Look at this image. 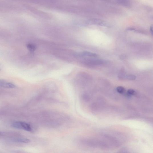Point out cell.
Returning <instances> with one entry per match:
<instances>
[{"label": "cell", "mask_w": 153, "mask_h": 153, "mask_svg": "<svg viewBox=\"0 0 153 153\" xmlns=\"http://www.w3.org/2000/svg\"><path fill=\"white\" fill-rule=\"evenodd\" d=\"M11 126L12 127L17 129L23 130L28 132H32L33 130L32 126L25 122L15 121L11 124Z\"/></svg>", "instance_id": "cell-1"}, {"label": "cell", "mask_w": 153, "mask_h": 153, "mask_svg": "<svg viewBox=\"0 0 153 153\" xmlns=\"http://www.w3.org/2000/svg\"><path fill=\"white\" fill-rule=\"evenodd\" d=\"M0 85L1 87L6 88L12 89L16 87V85L14 84L3 80L0 81Z\"/></svg>", "instance_id": "cell-2"}, {"label": "cell", "mask_w": 153, "mask_h": 153, "mask_svg": "<svg viewBox=\"0 0 153 153\" xmlns=\"http://www.w3.org/2000/svg\"><path fill=\"white\" fill-rule=\"evenodd\" d=\"M89 22L97 25L101 26H107L108 24L106 22L100 19H93L90 20Z\"/></svg>", "instance_id": "cell-3"}, {"label": "cell", "mask_w": 153, "mask_h": 153, "mask_svg": "<svg viewBox=\"0 0 153 153\" xmlns=\"http://www.w3.org/2000/svg\"><path fill=\"white\" fill-rule=\"evenodd\" d=\"M10 140L11 142L15 143H27L30 142L29 139L26 138H12Z\"/></svg>", "instance_id": "cell-4"}, {"label": "cell", "mask_w": 153, "mask_h": 153, "mask_svg": "<svg viewBox=\"0 0 153 153\" xmlns=\"http://www.w3.org/2000/svg\"><path fill=\"white\" fill-rule=\"evenodd\" d=\"M119 4L125 7H128L130 5V0H116Z\"/></svg>", "instance_id": "cell-5"}, {"label": "cell", "mask_w": 153, "mask_h": 153, "mask_svg": "<svg viewBox=\"0 0 153 153\" xmlns=\"http://www.w3.org/2000/svg\"><path fill=\"white\" fill-rule=\"evenodd\" d=\"M27 47L28 49L30 52H34L36 49V46L34 44H29L27 45Z\"/></svg>", "instance_id": "cell-6"}, {"label": "cell", "mask_w": 153, "mask_h": 153, "mask_svg": "<svg viewBox=\"0 0 153 153\" xmlns=\"http://www.w3.org/2000/svg\"><path fill=\"white\" fill-rule=\"evenodd\" d=\"M82 54L84 56L90 57H96L97 56V54L95 53L88 52H84L82 53Z\"/></svg>", "instance_id": "cell-7"}, {"label": "cell", "mask_w": 153, "mask_h": 153, "mask_svg": "<svg viewBox=\"0 0 153 153\" xmlns=\"http://www.w3.org/2000/svg\"><path fill=\"white\" fill-rule=\"evenodd\" d=\"M116 91L119 93L120 94H123L125 93V88L119 86L116 88Z\"/></svg>", "instance_id": "cell-8"}, {"label": "cell", "mask_w": 153, "mask_h": 153, "mask_svg": "<svg viewBox=\"0 0 153 153\" xmlns=\"http://www.w3.org/2000/svg\"><path fill=\"white\" fill-rule=\"evenodd\" d=\"M126 78L129 80H134L136 78V76L133 75H129L126 77Z\"/></svg>", "instance_id": "cell-9"}, {"label": "cell", "mask_w": 153, "mask_h": 153, "mask_svg": "<svg viewBox=\"0 0 153 153\" xmlns=\"http://www.w3.org/2000/svg\"><path fill=\"white\" fill-rule=\"evenodd\" d=\"M127 93L128 95H132L135 94L136 92L133 89H129L128 90Z\"/></svg>", "instance_id": "cell-10"}, {"label": "cell", "mask_w": 153, "mask_h": 153, "mask_svg": "<svg viewBox=\"0 0 153 153\" xmlns=\"http://www.w3.org/2000/svg\"><path fill=\"white\" fill-rule=\"evenodd\" d=\"M150 29L151 34L153 35V25H152L150 26Z\"/></svg>", "instance_id": "cell-11"}, {"label": "cell", "mask_w": 153, "mask_h": 153, "mask_svg": "<svg viewBox=\"0 0 153 153\" xmlns=\"http://www.w3.org/2000/svg\"><path fill=\"white\" fill-rule=\"evenodd\" d=\"M101 1H108V0H101Z\"/></svg>", "instance_id": "cell-12"}]
</instances>
